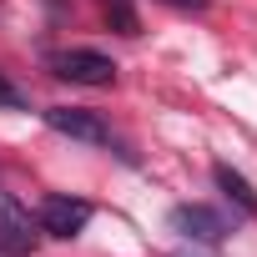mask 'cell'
I'll list each match as a JSON object with an SVG mask.
<instances>
[{
	"instance_id": "cell-9",
	"label": "cell",
	"mask_w": 257,
	"mask_h": 257,
	"mask_svg": "<svg viewBox=\"0 0 257 257\" xmlns=\"http://www.w3.org/2000/svg\"><path fill=\"white\" fill-rule=\"evenodd\" d=\"M162 6H177V11H207V0H162Z\"/></svg>"
},
{
	"instance_id": "cell-4",
	"label": "cell",
	"mask_w": 257,
	"mask_h": 257,
	"mask_svg": "<svg viewBox=\"0 0 257 257\" xmlns=\"http://www.w3.org/2000/svg\"><path fill=\"white\" fill-rule=\"evenodd\" d=\"M41 121L51 126V132L71 137V142H91V147H116L111 126H106V121H101L96 111H81V106H46V111H41Z\"/></svg>"
},
{
	"instance_id": "cell-3",
	"label": "cell",
	"mask_w": 257,
	"mask_h": 257,
	"mask_svg": "<svg viewBox=\"0 0 257 257\" xmlns=\"http://www.w3.org/2000/svg\"><path fill=\"white\" fill-rule=\"evenodd\" d=\"M36 247H41V222L11 192H0V257H31Z\"/></svg>"
},
{
	"instance_id": "cell-6",
	"label": "cell",
	"mask_w": 257,
	"mask_h": 257,
	"mask_svg": "<svg viewBox=\"0 0 257 257\" xmlns=\"http://www.w3.org/2000/svg\"><path fill=\"white\" fill-rule=\"evenodd\" d=\"M212 182H217V192H222L227 202H237L247 217H257V192H252V182H247L242 172H232L227 162H217V167H212Z\"/></svg>"
},
{
	"instance_id": "cell-2",
	"label": "cell",
	"mask_w": 257,
	"mask_h": 257,
	"mask_svg": "<svg viewBox=\"0 0 257 257\" xmlns=\"http://www.w3.org/2000/svg\"><path fill=\"white\" fill-rule=\"evenodd\" d=\"M91 212H96V207H91L86 197L51 192V197H41V212H36V222H41V232H46V237H56V242H71V237H81V232H86Z\"/></svg>"
},
{
	"instance_id": "cell-7",
	"label": "cell",
	"mask_w": 257,
	"mask_h": 257,
	"mask_svg": "<svg viewBox=\"0 0 257 257\" xmlns=\"http://www.w3.org/2000/svg\"><path fill=\"white\" fill-rule=\"evenodd\" d=\"M101 11H106V26H111V31H121V36H137V31H142L132 0H101Z\"/></svg>"
},
{
	"instance_id": "cell-5",
	"label": "cell",
	"mask_w": 257,
	"mask_h": 257,
	"mask_svg": "<svg viewBox=\"0 0 257 257\" xmlns=\"http://www.w3.org/2000/svg\"><path fill=\"white\" fill-rule=\"evenodd\" d=\"M172 227H177L182 237L202 242V247H217V242L232 237V222H227L217 207H202V202H182V207H172Z\"/></svg>"
},
{
	"instance_id": "cell-8",
	"label": "cell",
	"mask_w": 257,
	"mask_h": 257,
	"mask_svg": "<svg viewBox=\"0 0 257 257\" xmlns=\"http://www.w3.org/2000/svg\"><path fill=\"white\" fill-rule=\"evenodd\" d=\"M0 106H6V111H26L31 101H26V96H21V91H16V86L6 81V76H0Z\"/></svg>"
},
{
	"instance_id": "cell-1",
	"label": "cell",
	"mask_w": 257,
	"mask_h": 257,
	"mask_svg": "<svg viewBox=\"0 0 257 257\" xmlns=\"http://www.w3.org/2000/svg\"><path fill=\"white\" fill-rule=\"evenodd\" d=\"M46 66H51L56 81H71V86H116V61L101 56V51H86V46L56 51Z\"/></svg>"
}]
</instances>
